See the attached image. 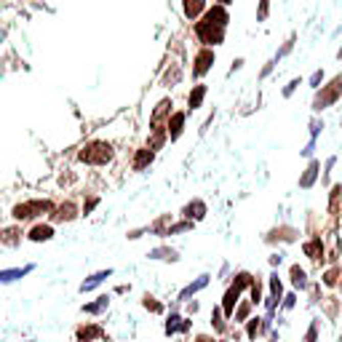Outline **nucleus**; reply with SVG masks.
I'll list each match as a JSON object with an SVG mask.
<instances>
[{"mask_svg": "<svg viewBox=\"0 0 342 342\" xmlns=\"http://www.w3.org/2000/svg\"><path fill=\"white\" fill-rule=\"evenodd\" d=\"M291 284H294V286H300V289H302V286H308V276H305V270H302L300 265H294V267H291Z\"/></svg>", "mask_w": 342, "mask_h": 342, "instance_id": "26", "label": "nucleus"}, {"mask_svg": "<svg viewBox=\"0 0 342 342\" xmlns=\"http://www.w3.org/2000/svg\"><path fill=\"white\" fill-rule=\"evenodd\" d=\"M43 214H54V203L45 198H35V200H25V203H16L11 217L16 222H27V219H38Z\"/></svg>", "mask_w": 342, "mask_h": 342, "instance_id": "3", "label": "nucleus"}, {"mask_svg": "<svg viewBox=\"0 0 342 342\" xmlns=\"http://www.w3.org/2000/svg\"><path fill=\"white\" fill-rule=\"evenodd\" d=\"M300 83H302V80H300V78H294V80H291V83H289V86L284 88V97H291V94H294V88H297Z\"/></svg>", "mask_w": 342, "mask_h": 342, "instance_id": "33", "label": "nucleus"}, {"mask_svg": "<svg viewBox=\"0 0 342 342\" xmlns=\"http://www.w3.org/2000/svg\"><path fill=\"white\" fill-rule=\"evenodd\" d=\"M230 3H233V0H217V6H225V8H227Z\"/></svg>", "mask_w": 342, "mask_h": 342, "instance_id": "42", "label": "nucleus"}, {"mask_svg": "<svg viewBox=\"0 0 342 342\" xmlns=\"http://www.w3.org/2000/svg\"><path fill=\"white\" fill-rule=\"evenodd\" d=\"M97 203H99V198H88L86 203H83V214H91V211H94V206H97Z\"/></svg>", "mask_w": 342, "mask_h": 342, "instance_id": "34", "label": "nucleus"}, {"mask_svg": "<svg viewBox=\"0 0 342 342\" xmlns=\"http://www.w3.org/2000/svg\"><path fill=\"white\" fill-rule=\"evenodd\" d=\"M190 329V321H182L179 315H171L169 324H166V334H174V332H187Z\"/></svg>", "mask_w": 342, "mask_h": 342, "instance_id": "20", "label": "nucleus"}, {"mask_svg": "<svg viewBox=\"0 0 342 342\" xmlns=\"http://www.w3.org/2000/svg\"><path fill=\"white\" fill-rule=\"evenodd\" d=\"M182 14H185V19L198 21L206 14V0H182Z\"/></svg>", "mask_w": 342, "mask_h": 342, "instance_id": "7", "label": "nucleus"}, {"mask_svg": "<svg viewBox=\"0 0 342 342\" xmlns=\"http://www.w3.org/2000/svg\"><path fill=\"white\" fill-rule=\"evenodd\" d=\"M305 254H308L310 259H318L324 254V243H321V238H313V241H308L305 243Z\"/></svg>", "mask_w": 342, "mask_h": 342, "instance_id": "24", "label": "nucleus"}, {"mask_svg": "<svg viewBox=\"0 0 342 342\" xmlns=\"http://www.w3.org/2000/svg\"><path fill=\"white\" fill-rule=\"evenodd\" d=\"M195 342H214V339L206 337V334H198V337H195Z\"/></svg>", "mask_w": 342, "mask_h": 342, "instance_id": "41", "label": "nucleus"}, {"mask_svg": "<svg viewBox=\"0 0 342 342\" xmlns=\"http://www.w3.org/2000/svg\"><path fill=\"white\" fill-rule=\"evenodd\" d=\"M206 284H209V276L203 273V276H200V278L195 281V284H190V286H187V289H182V294H179V297H182V300H190V297H193V294H195V291H200V289H203Z\"/></svg>", "mask_w": 342, "mask_h": 342, "instance_id": "21", "label": "nucleus"}, {"mask_svg": "<svg viewBox=\"0 0 342 342\" xmlns=\"http://www.w3.org/2000/svg\"><path fill=\"white\" fill-rule=\"evenodd\" d=\"M182 128H185V112H171L169 123H166V134L171 142H176L182 136Z\"/></svg>", "mask_w": 342, "mask_h": 342, "instance_id": "8", "label": "nucleus"}, {"mask_svg": "<svg viewBox=\"0 0 342 342\" xmlns=\"http://www.w3.org/2000/svg\"><path fill=\"white\" fill-rule=\"evenodd\" d=\"M334 281H337V270H329V273L324 276V284H329V286H332Z\"/></svg>", "mask_w": 342, "mask_h": 342, "instance_id": "38", "label": "nucleus"}, {"mask_svg": "<svg viewBox=\"0 0 342 342\" xmlns=\"http://www.w3.org/2000/svg\"><path fill=\"white\" fill-rule=\"evenodd\" d=\"M150 257L152 259H171V262H174V259H179V254H176L174 249H152Z\"/></svg>", "mask_w": 342, "mask_h": 342, "instance_id": "27", "label": "nucleus"}, {"mask_svg": "<svg viewBox=\"0 0 342 342\" xmlns=\"http://www.w3.org/2000/svg\"><path fill=\"white\" fill-rule=\"evenodd\" d=\"M227 25H230L227 8L225 6H211V8H206V14L195 21V35L206 49H214V45H219L225 40Z\"/></svg>", "mask_w": 342, "mask_h": 342, "instance_id": "1", "label": "nucleus"}, {"mask_svg": "<svg viewBox=\"0 0 342 342\" xmlns=\"http://www.w3.org/2000/svg\"><path fill=\"white\" fill-rule=\"evenodd\" d=\"M315 176H318V161H313L308 169H305V174L300 176V187H313L315 182Z\"/></svg>", "mask_w": 342, "mask_h": 342, "instance_id": "19", "label": "nucleus"}, {"mask_svg": "<svg viewBox=\"0 0 342 342\" xmlns=\"http://www.w3.org/2000/svg\"><path fill=\"white\" fill-rule=\"evenodd\" d=\"M35 265H25V267H8V270H0V284H14V281L25 278L27 273H32Z\"/></svg>", "mask_w": 342, "mask_h": 342, "instance_id": "9", "label": "nucleus"}, {"mask_svg": "<svg viewBox=\"0 0 342 342\" xmlns=\"http://www.w3.org/2000/svg\"><path fill=\"white\" fill-rule=\"evenodd\" d=\"M211 321H214V326H217V329H225V324H222V318H219V310L211 313Z\"/></svg>", "mask_w": 342, "mask_h": 342, "instance_id": "39", "label": "nucleus"}, {"mask_svg": "<svg viewBox=\"0 0 342 342\" xmlns=\"http://www.w3.org/2000/svg\"><path fill=\"white\" fill-rule=\"evenodd\" d=\"M107 305H110V297H99L97 302L83 305V313H102V310H107Z\"/></svg>", "mask_w": 342, "mask_h": 342, "instance_id": "25", "label": "nucleus"}, {"mask_svg": "<svg viewBox=\"0 0 342 342\" xmlns=\"http://www.w3.org/2000/svg\"><path fill=\"white\" fill-rule=\"evenodd\" d=\"M321 80H324V73H321V70H315L313 78H310V86H313V88H318V86H321Z\"/></svg>", "mask_w": 342, "mask_h": 342, "instance_id": "32", "label": "nucleus"}, {"mask_svg": "<svg viewBox=\"0 0 342 342\" xmlns=\"http://www.w3.org/2000/svg\"><path fill=\"white\" fill-rule=\"evenodd\" d=\"M203 99H206V86L198 83V86H193L190 97H187V104H190V110H198L200 104H203Z\"/></svg>", "mask_w": 342, "mask_h": 342, "instance_id": "16", "label": "nucleus"}, {"mask_svg": "<svg viewBox=\"0 0 342 342\" xmlns=\"http://www.w3.org/2000/svg\"><path fill=\"white\" fill-rule=\"evenodd\" d=\"M110 276H112V270H110V267H107V270H99V273H94L88 281H83V284H80V291H91L94 286H99L102 281H104V278H110Z\"/></svg>", "mask_w": 342, "mask_h": 342, "instance_id": "17", "label": "nucleus"}, {"mask_svg": "<svg viewBox=\"0 0 342 342\" xmlns=\"http://www.w3.org/2000/svg\"><path fill=\"white\" fill-rule=\"evenodd\" d=\"M171 107H174V102H171V99H161V102H158L155 112H152V118H150L152 131H166V126H163V121L169 123V118H171Z\"/></svg>", "mask_w": 342, "mask_h": 342, "instance_id": "6", "label": "nucleus"}, {"mask_svg": "<svg viewBox=\"0 0 342 342\" xmlns=\"http://www.w3.org/2000/svg\"><path fill=\"white\" fill-rule=\"evenodd\" d=\"M152 158H155V150H152V147H142V150H136V155H134V169H136V171L147 169L150 163H152Z\"/></svg>", "mask_w": 342, "mask_h": 342, "instance_id": "13", "label": "nucleus"}, {"mask_svg": "<svg viewBox=\"0 0 342 342\" xmlns=\"http://www.w3.org/2000/svg\"><path fill=\"white\" fill-rule=\"evenodd\" d=\"M259 297H262V286H259L257 281H254V284H252V300L259 302Z\"/></svg>", "mask_w": 342, "mask_h": 342, "instance_id": "35", "label": "nucleus"}, {"mask_svg": "<svg viewBox=\"0 0 342 342\" xmlns=\"http://www.w3.org/2000/svg\"><path fill=\"white\" fill-rule=\"evenodd\" d=\"M339 97H342V75L332 78L329 86H321V91H318L315 99H313V110H326L329 104H334Z\"/></svg>", "mask_w": 342, "mask_h": 342, "instance_id": "4", "label": "nucleus"}, {"mask_svg": "<svg viewBox=\"0 0 342 342\" xmlns=\"http://www.w3.org/2000/svg\"><path fill=\"white\" fill-rule=\"evenodd\" d=\"M75 217H78V209H75V203H70V200L62 203L59 209H54V219L56 222H73Z\"/></svg>", "mask_w": 342, "mask_h": 342, "instance_id": "14", "label": "nucleus"}, {"mask_svg": "<svg viewBox=\"0 0 342 342\" xmlns=\"http://www.w3.org/2000/svg\"><path fill=\"white\" fill-rule=\"evenodd\" d=\"M0 243H3V246H8V249H14V246H19V243H21V227H16V225L3 227V230H0Z\"/></svg>", "mask_w": 342, "mask_h": 342, "instance_id": "10", "label": "nucleus"}, {"mask_svg": "<svg viewBox=\"0 0 342 342\" xmlns=\"http://www.w3.org/2000/svg\"><path fill=\"white\" fill-rule=\"evenodd\" d=\"M294 40H297V35H291V38H289V40L284 43V49H281V51L276 54V59H281V56H286V54H289V51L294 49Z\"/></svg>", "mask_w": 342, "mask_h": 342, "instance_id": "30", "label": "nucleus"}, {"mask_svg": "<svg viewBox=\"0 0 342 342\" xmlns=\"http://www.w3.org/2000/svg\"><path fill=\"white\" fill-rule=\"evenodd\" d=\"M270 291H273V297H270V302H267V308L273 310L276 308V300L284 294V286H281V281H278V276H270Z\"/></svg>", "mask_w": 342, "mask_h": 342, "instance_id": "23", "label": "nucleus"}, {"mask_svg": "<svg viewBox=\"0 0 342 342\" xmlns=\"http://www.w3.org/2000/svg\"><path fill=\"white\" fill-rule=\"evenodd\" d=\"M182 214H185V219L198 222V219L206 217V203H203V200H190V203L182 209Z\"/></svg>", "mask_w": 342, "mask_h": 342, "instance_id": "11", "label": "nucleus"}, {"mask_svg": "<svg viewBox=\"0 0 342 342\" xmlns=\"http://www.w3.org/2000/svg\"><path fill=\"white\" fill-rule=\"evenodd\" d=\"M238 297H241V289L233 284V286L225 291V300H222V310H225L227 315H233V313H235V302H238Z\"/></svg>", "mask_w": 342, "mask_h": 342, "instance_id": "15", "label": "nucleus"}, {"mask_svg": "<svg viewBox=\"0 0 342 342\" xmlns=\"http://www.w3.org/2000/svg\"><path fill=\"white\" fill-rule=\"evenodd\" d=\"M145 308H147V310H152V313H163V305H161V302H155V297H150V294L145 297Z\"/></svg>", "mask_w": 342, "mask_h": 342, "instance_id": "29", "label": "nucleus"}, {"mask_svg": "<svg viewBox=\"0 0 342 342\" xmlns=\"http://www.w3.org/2000/svg\"><path fill=\"white\" fill-rule=\"evenodd\" d=\"M112 145L110 142H102V139H94V142L83 145L78 152V161L80 163H88V166H107L112 161Z\"/></svg>", "mask_w": 342, "mask_h": 342, "instance_id": "2", "label": "nucleus"}, {"mask_svg": "<svg viewBox=\"0 0 342 342\" xmlns=\"http://www.w3.org/2000/svg\"><path fill=\"white\" fill-rule=\"evenodd\" d=\"M249 310H252V308H249V305H246V302H243V305H241V308H238V310H235V321H246V315H249Z\"/></svg>", "mask_w": 342, "mask_h": 342, "instance_id": "31", "label": "nucleus"}, {"mask_svg": "<svg viewBox=\"0 0 342 342\" xmlns=\"http://www.w3.org/2000/svg\"><path fill=\"white\" fill-rule=\"evenodd\" d=\"M97 337H102V329L99 326H80L78 329V339L80 342H91V339H97Z\"/></svg>", "mask_w": 342, "mask_h": 342, "instance_id": "22", "label": "nucleus"}, {"mask_svg": "<svg viewBox=\"0 0 342 342\" xmlns=\"http://www.w3.org/2000/svg\"><path fill=\"white\" fill-rule=\"evenodd\" d=\"M315 332H318V326L313 324V326H310V332H308V337H305V342H315Z\"/></svg>", "mask_w": 342, "mask_h": 342, "instance_id": "40", "label": "nucleus"}, {"mask_svg": "<svg viewBox=\"0 0 342 342\" xmlns=\"http://www.w3.org/2000/svg\"><path fill=\"white\" fill-rule=\"evenodd\" d=\"M182 80V67L179 64H171L166 73H163V86H176Z\"/></svg>", "mask_w": 342, "mask_h": 342, "instance_id": "18", "label": "nucleus"}, {"mask_svg": "<svg viewBox=\"0 0 342 342\" xmlns=\"http://www.w3.org/2000/svg\"><path fill=\"white\" fill-rule=\"evenodd\" d=\"M27 238H30V241H35V243L51 241V238H54V227H51V225H35V227L27 233Z\"/></svg>", "mask_w": 342, "mask_h": 342, "instance_id": "12", "label": "nucleus"}, {"mask_svg": "<svg viewBox=\"0 0 342 342\" xmlns=\"http://www.w3.org/2000/svg\"><path fill=\"white\" fill-rule=\"evenodd\" d=\"M321 128H324V123H321V121H310V134H313V139L318 136V131H321Z\"/></svg>", "mask_w": 342, "mask_h": 342, "instance_id": "36", "label": "nucleus"}, {"mask_svg": "<svg viewBox=\"0 0 342 342\" xmlns=\"http://www.w3.org/2000/svg\"><path fill=\"white\" fill-rule=\"evenodd\" d=\"M270 14V0H259V11H257V21H265Z\"/></svg>", "mask_w": 342, "mask_h": 342, "instance_id": "28", "label": "nucleus"}, {"mask_svg": "<svg viewBox=\"0 0 342 342\" xmlns=\"http://www.w3.org/2000/svg\"><path fill=\"white\" fill-rule=\"evenodd\" d=\"M214 59H217L214 56V49H206V45H203V49L195 54V59H193V75L195 78H203L209 70H211V64H214Z\"/></svg>", "mask_w": 342, "mask_h": 342, "instance_id": "5", "label": "nucleus"}, {"mask_svg": "<svg viewBox=\"0 0 342 342\" xmlns=\"http://www.w3.org/2000/svg\"><path fill=\"white\" fill-rule=\"evenodd\" d=\"M257 332H259V324H257V318H254V321L249 324V329H246V334H249V337L254 339V337H257Z\"/></svg>", "mask_w": 342, "mask_h": 342, "instance_id": "37", "label": "nucleus"}]
</instances>
